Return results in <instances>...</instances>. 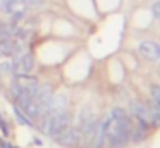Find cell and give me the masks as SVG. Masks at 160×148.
Listing matches in <instances>:
<instances>
[{
  "instance_id": "cell-1",
  "label": "cell",
  "mask_w": 160,
  "mask_h": 148,
  "mask_svg": "<svg viewBox=\"0 0 160 148\" xmlns=\"http://www.w3.org/2000/svg\"><path fill=\"white\" fill-rule=\"evenodd\" d=\"M102 127L105 131V136H107L108 146L110 148H122L131 138V120L129 117H121V119H115V117L108 115L107 119L102 122Z\"/></svg>"
},
{
  "instance_id": "cell-2",
  "label": "cell",
  "mask_w": 160,
  "mask_h": 148,
  "mask_svg": "<svg viewBox=\"0 0 160 148\" xmlns=\"http://www.w3.org/2000/svg\"><path fill=\"white\" fill-rule=\"evenodd\" d=\"M72 122V114L67 109L64 110H57V112H50V115L45 119V126H43V131L45 134H48L50 138H57L60 133H62L66 127L71 126Z\"/></svg>"
},
{
  "instance_id": "cell-3",
  "label": "cell",
  "mask_w": 160,
  "mask_h": 148,
  "mask_svg": "<svg viewBox=\"0 0 160 148\" xmlns=\"http://www.w3.org/2000/svg\"><path fill=\"white\" fill-rule=\"evenodd\" d=\"M52 98H53L52 86L50 84H40L38 89H36V93H35V96H33V100H35L36 107H38V110H40V115L48 114Z\"/></svg>"
},
{
  "instance_id": "cell-4",
  "label": "cell",
  "mask_w": 160,
  "mask_h": 148,
  "mask_svg": "<svg viewBox=\"0 0 160 148\" xmlns=\"http://www.w3.org/2000/svg\"><path fill=\"white\" fill-rule=\"evenodd\" d=\"M33 69H35V57L31 52H24V54L18 55L12 62V74L16 76L31 74Z\"/></svg>"
},
{
  "instance_id": "cell-5",
  "label": "cell",
  "mask_w": 160,
  "mask_h": 148,
  "mask_svg": "<svg viewBox=\"0 0 160 148\" xmlns=\"http://www.w3.org/2000/svg\"><path fill=\"white\" fill-rule=\"evenodd\" d=\"M59 145L62 146H69V148H74V146H81V134H79V129L78 126H69L62 131L57 138H53Z\"/></svg>"
},
{
  "instance_id": "cell-6",
  "label": "cell",
  "mask_w": 160,
  "mask_h": 148,
  "mask_svg": "<svg viewBox=\"0 0 160 148\" xmlns=\"http://www.w3.org/2000/svg\"><path fill=\"white\" fill-rule=\"evenodd\" d=\"M131 112H132V115L139 120V124H141L143 127L152 126V124H150V117H152V114H150V105L139 102V100H132L131 102Z\"/></svg>"
},
{
  "instance_id": "cell-7",
  "label": "cell",
  "mask_w": 160,
  "mask_h": 148,
  "mask_svg": "<svg viewBox=\"0 0 160 148\" xmlns=\"http://www.w3.org/2000/svg\"><path fill=\"white\" fill-rule=\"evenodd\" d=\"M139 54L146 60L157 62V60H160V45L155 43V41H141V45H139Z\"/></svg>"
},
{
  "instance_id": "cell-8",
  "label": "cell",
  "mask_w": 160,
  "mask_h": 148,
  "mask_svg": "<svg viewBox=\"0 0 160 148\" xmlns=\"http://www.w3.org/2000/svg\"><path fill=\"white\" fill-rule=\"evenodd\" d=\"M26 0H4V9L9 16L12 14H24L26 12Z\"/></svg>"
},
{
  "instance_id": "cell-9",
  "label": "cell",
  "mask_w": 160,
  "mask_h": 148,
  "mask_svg": "<svg viewBox=\"0 0 160 148\" xmlns=\"http://www.w3.org/2000/svg\"><path fill=\"white\" fill-rule=\"evenodd\" d=\"M105 141H107V136H105V131L102 127V122H98L97 129H95V134H93V140H91V148H103Z\"/></svg>"
},
{
  "instance_id": "cell-10",
  "label": "cell",
  "mask_w": 160,
  "mask_h": 148,
  "mask_svg": "<svg viewBox=\"0 0 160 148\" xmlns=\"http://www.w3.org/2000/svg\"><path fill=\"white\" fill-rule=\"evenodd\" d=\"M67 103H69V98H67V95H53L48 112H57V110L67 109Z\"/></svg>"
},
{
  "instance_id": "cell-11",
  "label": "cell",
  "mask_w": 160,
  "mask_h": 148,
  "mask_svg": "<svg viewBox=\"0 0 160 148\" xmlns=\"http://www.w3.org/2000/svg\"><path fill=\"white\" fill-rule=\"evenodd\" d=\"M14 115H16V119H18L19 124H22V126H28V127L33 126V124H31V119H29L26 114H22L19 107H14Z\"/></svg>"
},
{
  "instance_id": "cell-12",
  "label": "cell",
  "mask_w": 160,
  "mask_h": 148,
  "mask_svg": "<svg viewBox=\"0 0 160 148\" xmlns=\"http://www.w3.org/2000/svg\"><path fill=\"white\" fill-rule=\"evenodd\" d=\"M131 138H132V141H141L143 138H145V127L139 124V127L131 129Z\"/></svg>"
},
{
  "instance_id": "cell-13",
  "label": "cell",
  "mask_w": 160,
  "mask_h": 148,
  "mask_svg": "<svg viewBox=\"0 0 160 148\" xmlns=\"http://www.w3.org/2000/svg\"><path fill=\"white\" fill-rule=\"evenodd\" d=\"M150 91H152V96H153V100H155L157 107L160 109V86L158 84H153Z\"/></svg>"
},
{
  "instance_id": "cell-14",
  "label": "cell",
  "mask_w": 160,
  "mask_h": 148,
  "mask_svg": "<svg viewBox=\"0 0 160 148\" xmlns=\"http://www.w3.org/2000/svg\"><path fill=\"white\" fill-rule=\"evenodd\" d=\"M0 74H12L11 62H0Z\"/></svg>"
},
{
  "instance_id": "cell-15",
  "label": "cell",
  "mask_w": 160,
  "mask_h": 148,
  "mask_svg": "<svg viewBox=\"0 0 160 148\" xmlns=\"http://www.w3.org/2000/svg\"><path fill=\"white\" fill-rule=\"evenodd\" d=\"M26 3H28V7H35V9H38V7H42L43 3H45V0H26Z\"/></svg>"
},
{
  "instance_id": "cell-16",
  "label": "cell",
  "mask_w": 160,
  "mask_h": 148,
  "mask_svg": "<svg viewBox=\"0 0 160 148\" xmlns=\"http://www.w3.org/2000/svg\"><path fill=\"white\" fill-rule=\"evenodd\" d=\"M152 10H153V16H155L157 19H160V0L153 3V9Z\"/></svg>"
},
{
  "instance_id": "cell-17",
  "label": "cell",
  "mask_w": 160,
  "mask_h": 148,
  "mask_svg": "<svg viewBox=\"0 0 160 148\" xmlns=\"http://www.w3.org/2000/svg\"><path fill=\"white\" fill-rule=\"evenodd\" d=\"M0 146H2V148H18V146H12V145L5 143V141H2V143H0Z\"/></svg>"
},
{
  "instance_id": "cell-18",
  "label": "cell",
  "mask_w": 160,
  "mask_h": 148,
  "mask_svg": "<svg viewBox=\"0 0 160 148\" xmlns=\"http://www.w3.org/2000/svg\"><path fill=\"white\" fill-rule=\"evenodd\" d=\"M2 124H4V119H2V115H0V126H2Z\"/></svg>"
}]
</instances>
